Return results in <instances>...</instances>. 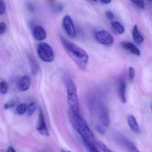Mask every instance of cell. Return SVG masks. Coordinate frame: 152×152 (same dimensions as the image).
Here are the masks:
<instances>
[{"instance_id": "cell-1", "label": "cell", "mask_w": 152, "mask_h": 152, "mask_svg": "<svg viewBox=\"0 0 152 152\" xmlns=\"http://www.w3.org/2000/svg\"><path fill=\"white\" fill-rule=\"evenodd\" d=\"M60 39L66 52L77 66L82 70L86 69L88 62V55L86 51L62 36H60Z\"/></svg>"}, {"instance_id": "cell-2", "label": "cell", "mask_w": 152, "mask_h": 152, "mask_svg": "<svg viewBox=\"0 0 152 152\" xmlns=\"http://www.w3.org/2000/svg\"><path fill=\"white\" fill-rule=\"evenodd\" d=\"M69 116L73 127L79 134L82 140L94 142V137L93 134L87 123L80 114L73 113L69 110Z\"/></svg>"}, {"instance_id": "cell-3", "label": "cell", "mask_w": 152, "mask_h": 152, "mask_svg": "<svg viewBox=\"0 0 152 152\" xmlns=\"http://www.w3.org/2000/svg\"><path fill=\"white\" fill-rule=\"evenodd\" d=\"M64 84L67 91V98L70 110L75 114L80 113L79 104L77 88L73 80L68 75L64 77Z\"/></svg>"}, {"instance_id": "cell-4", "label": "cell", "mask_w": 152, "mask_h": 152, "mask_svg": "<svg viewBox=\"0 0 152 152\" xmlns=\"http://www.w3.org/2000/svg\"><path fill=\"white\" fill-rule=\"evenodd\" d=\"M39 58L45 62H51L54 59V53L52 47L45 42H40L37 46Z\"/></svg>"}, {"instance_id": "cell-5", "label": "cell", "mask_w": 152, "mask_h": 152, "mask_svg": "<svg viewBox=\"0 0 152 152\" xmlns=\"http://www.w3.org/2000/svg\"><path fill=\"white\" fill-rule=\"evenodd\" d=\"M94 104L95 109L100 121L104 126H108L110 123V113L108 107L101 101H98Z\"/></svg>"}, {"instance_id": "cell-6", "label": "cell", "mask_w": 152, "mask_h": 152, "mask_svg": "<svg viewBox=\"0 0 152 152\" xmlns=\"http://www.w3.org/2000/svg\"><path fill=\"white\" fill-rule=\"evenodd\" d=\"M115 139L119 144L127 152H140L134 143L121 133H116Z\"/></svg>"}, {"instance_id": "cell-7", "label": "cell", "mask_w": 152, "mask_h": 152, "mask_svg": "<svg viewBox=\"0 0 152 152\" xmlns=\"http://www.w3.org/2000/svg\"><path fill=\"white\" fill-rule=\"evenodd\" d=\"M95 38L96 41L103 45H111L114 42L113 36L106 30H100L95 34Z\"/></svg>"}, {"instance_id": "cell-8", "label": "cell", "mask_w": 152, "mask_h": 152, "mask_svg": "<svg viewBox=\"0 0 152 152\" xmlns=\"http://www.w3.org/2000/svg\"><path fill=\"white\" fill-rule=\"evenodd\" d=\"M62 26L68 35L72 38H75L77 32L73 20L69 15H66L62 20Z\"/></svg>"}, {"instance_id": "cell-9", "label": "cell", "mask_w": 152, "mask_h": 152, "mask_svg": "<svg viewBox=\"0 0 152 152\" xmlns=\"http://www.w3.org/2000/svg\"><path fill=\"white\" fill-rule=\"evenodd\" d=\"M37 129L38 133L44 136H48L49 135V133L48 129L46 126L43 113L41 109H40L39 110L38 123H37Z\"/></svg>"}, {"instance_id": "cell-10", "label": "cell", "mask_w": 152, "mask_h": 152, "mask_svg": "<svg viewBox=\"0 0 152 152\" xmlns=\"http://www.w3.org/2000/svg\"><path fill=\"white\" fill-rule=\"evenodd\" d=\"M121 45L123 49L129 51L130 53L136 56H140V50L136 46L132 43L123 42L121 43Z\"/></svg>"}, {"instance_id": "cell-11", "label": "cell", "mask_w": 152, "mask_h": 152, "mask_svg": "<svg viewBox=\"0 0 152 152\" xmlns=\"http://www.w3.org/2000/svg\"><path fill=\"white\" fill-rule=\"evenodd\" d=\"M34 38L38 41H43L46 37V33L44 28L41 26H37L34 30Z\"/></svg>"}, {"instance_id": "cell-12", "label": "cell", "mask_w": 152, "mask_h": 152, "mask_svg": "<svg viewBox=\"0 0 152 152\" xmlns=\"http://www.w3.org/2000/svg\"><path fill=\"white\" fill-rule=\"evenodd\" d=\"M31 85V80L28 76L25 75L20 78L19 82V88L22 91H27L29 89Z\"/></svg>"}, {"instance_id": "cell-13", "label": "cell", "mask_w": 152, "mask_h": 152, "mask_svg": "<svg viewBox=\"0 0 152 152\" xmlns=\"http://www.w3.org/2000/svg\"><path fill=\"white\" fill-rule=\"evenodd\" d=\"M126 82L125 80H121L120 81L119 85V94L120 98L121 101L123 103L126 102Z\"/></svg>"}, {"instance_id": "cell-14", "label": "cell", "mask_w": 152, "mask_h": 152, "mask_svg": "<svg viewBox=\"0 0 152 152\" xmlns=\"http://www.w3.org/2000/svg\"><path fill=\"white\" fill-rule=\"evenodd\" d=\"M28 61H29V65L32 75L36 76L38 73L39 70V65L37 61L34 57L32 55H29L28 56Z\"/></svg>"}, {"instance_id": "cell-15", "label": "cell", "mask_w": 152, "mask_h": 152, "mask_svg": "<svg viewBox=\"0 0 152 152\" xmlns=\"http://www.w3.org/2000/svg\"><path fill=\"white\" fill-rule=\"evenodd\" d=\"M129 126L134 132L138 133L140 132V128L136 118L133 115H129L128 117Z\"/></svg>"}, {"instance_id": "cell-16", "label": "cell", "mask_w": 152, "mask_h": 152, "mask_svg": "<svg viewBox=\"0 0 152 152\" xmlns=\"http://www.w3.org/2000/svg\"><path fill=\"white\" fill-rule=\"evenodd\" d=\"M133 37L134 41L136 43L141 44L144 41L143 37L140 33L138 29V27L137 25L134 26L133 29Z\"/></svg>"}, {"instance_id": "cell-17", "label": "cell", "mask_w": 152, "mask_h": 152, "mask_svg": "<svg viewBox=\"0 0 152 152\" xmlns=\"http://www.w3.org/2000/svg\"><path fill=\"white\" fill-rule=\"evenodd\" d=\"M111 25L113 29L117 34H121L125 32V28L124 26L118 21H112Z\"/></svg>"}, {"instance_id": "cell-18", "label": "cell", "mask_w": 152, "mask_h": 152, "mask_svg": "<svg viewBox=\"0 0 152 152\" xmlns=\"http://www.w3.org/2000/svg\"><path fill=\"white\" fill-rule=\"evenodd\" d=\"M85 146L87 150L89 152H100L98 151L96 146L94 144V142H88L86 141H83Z\"/></svg>"}, {"instance_id": "cell-19", "label": "cell", "mask_w": 152, "mask_h": 152, "mask_svg": "<svg viewBox=\"0 0 152 152\" xmlns=\"http://www.w3.org/2000/svg\"><path fill=\"white\" fill-rule=\"evenodd\" d=\"M27 110V106L26 104L23 103L21 104L18 106L16 111L19 115H22Z\"/></svg>"}, {"instance_id": "cell-20", "label": "cell", "mask_w": 152, "mask_h": 152, "mask_svg": "<svg viewBox=\"0 0 152 152\" xmlns=\"http://www.w3.org/2000/svg\"><path fill=\"white\" fill-rule=\"evenodd\" d=\"M36 104L34 103H30L27 107V114L28 116H31L35 111Z\"/></svg>"}, {"instance_id": "cell-21", "label": "cell", "mask_w": 152, "mask_h": 152, "mask_svg": "<svg viewBox=\"0 0 152 152\" xmlns=\"http://www.w3.org/2000/svg\"><path fill=\"white\" fill-rule=\"evenodd\" d=\"M8 86L6 82L4 80H2L0 82V92L1 94H5L7 93Z\"/></svg>"}, {"instance_id": "cell-22", "label": "cell", "mask_w": 152, "mask_h": 152, "mask_svg": "<svg viewBox=\"0 0 152 152\" xmlns=\"http://www.w3.org/2000/svg\"><path fill=\"white\" fill-rule=\"evenodd\" d=\"M132 3L141 9H143L145 7L144 0H130Z\"/></svg>"}, {"instance_id": "cell-23", "label": "cell", "mask_w": 152, "mask_h": 152, "mask_svg": "<svg viewBox=\"0 0 152 152\" xmlns=\"http://www.w3.org/2000/svg\"><path fill=\"white\" fill-rule=\"evenodd\" d=\"M129 78V80L132 81L133 80L135 76V70L132 67H129L128 70Z\"/></svg>"}, {"instance_id": "cell-24", "label": "cell", "mask_w": 152, "mask_h": 152, "mask_svg": "<svg viewBox=\"0 0 152 152\" xmlns=\"http://www.w3.org/2000/svg\"><path fill=\"white\" fill-rule=\"evenodd\" d=\"M105 15L106 18L109 20H112L114 18V15H113V13L110 11L108 10L105 12Z\"/></svg>"}, {"instance_id": "cell-25", "label": "cell", "mask_w": 152, "mask_h": 152, "mask_svg": "<svg viewBox=\"0 0 152 152\" xmlns=\"http://www.w3.org/2000/svg\"><path fill=\"white\" fill-rule=\"evenodd\" d=\"M99 146H100V148L104 152H113L111 150L109 149L107 146H105V145L102 142H100L98 144Z\"/></svg>"}, {"instance_id": "cell-26", "label": "cell", "mask_w": 152, "mask_h": 152, "mask_svg": "<svg viewBox=\"0 0 152 152\" xmlns=\"http://www.w3.org/2000/svg\"><path fill=\"white\" fill-rule=\"evenodd\" d=\"M5 11V6L2 0H0V15L4 14Z\"/></svg>"}, {"instance_id": "cell-27", "label": "cell", "mask_w": 152, "mask_h": 152, "mask_svg": "<svg viewBox=\"0 0 152 152\" xmlns=\"http://www.w3.org/2000/svg\"><path fill=\"white\" fill-rule=\"evenodd\" d=\"M96 129L97 130V132L103 135L104 134V130L102 127L100 125H96Z\"/></svg>"}, {"instance_id": "cell-28", "label": "cell", "mask_w": 152, "mask_h": 152, "mask_svg": "<svg viewBox=\"0 0 152 152\" xmlns=\"http://www.w3.org/2000/svg\"><path fill=\"white\" fill-rule=\"evenodd\" d=\"M6 28V25L4 22L0 23V34H3Z\"/></svg>"}, {"instance_id": "cell-29", "label": "cell", "mask_w": 152, "mask_h": 152, "mask_svg": "<svg viewBox=\"0 0 152 152\" xmlns=\"http://www.w3.org/2000/svg\"><path fill=\"white\" fill-rule=\"evenodd\" d=\"M14 106V104H6L4 105V108L5 109H9L10 108L13 107Z\"/></svg>"}, {"instance_id": "cell-30", "label": "cell", "mask_w": 152, "mask_h": 152, "mask_svg": "<svg viewBox=\"0 0 152 152\" xmlns=\"http://www.w3.org/2000/svg\"><path fill=\"white\" fill-rule=\"evenodd\" d=\"M111 1L112 0H100V1L102 3L104 4H108L110 3Z\"/></svg>"}, {"instance_id": "cell-31", "label": "cell", "mask_w": 152, "mask_h": 152, "mask_svg": "<svg viewBox=\"0 0 152 152\" xmlns=\"http://www.w3.org/2000/svg\"><path fill=\"white\" fill-rule=\"evenodd\" d=\"M7 152H16V151L12 147H10L8 148Z\"/></svg>"}, {"instance_id": "cell-32", "label": "cell", "mask_w": 152, "mask_h": 152, "mask_svg": "<svg viewBox=\"0 0 152 152\" xmlns=\"http://www.w3.org/2000/svg\"><path fill=\"white\" fill-rule=\"evenodd\" d=\"M61 152H71L70 151H67V150H62L61 151Z\"/></svg>"}, {"instance_id": "cell-33", "label": "cell", "mask_w": 152, "mask_h": 152, "mask_svg": "<svg viewBox=\"0 0 152 152\" xmlns=\"http://www.w3.org/2000/svg\"><path fill=\"white\" fill-rule=\"evenodd\" d=\"M148 1L150 2H152V0H148Z\"/></svg>"}, {"instance_id": "cell-34", "label": "cell", "mask_w": 152, "mask_h": 152, "mask_svg": "<svg viewBox=\"0 0 152 152\" xmlns=\"http://www.w3.org/2000/svg\"><path fill=\"white\" fill-rule=\"evenodd\" d=\"M92 1H96V0H92Z\"/></svg>"}]
</instances>
